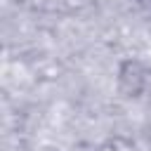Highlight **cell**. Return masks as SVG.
Wrapping results in <instances>:
<instances>
[{
	"mask_svg": "<svg viewBox=\"0 0 151 151\" xmlns=\"http://www.w3.org/2000/svg\"><path fill=\"white\" fill-rule=\"evenodd\" d=\"M116 80H118V90L125 97L134 99V97H139L144 92V87L149 83V73H146V68H144L142 61H137V59H123L118 64Z\"/></svg>",
	"mask_w": 151,
	"mask_h": 151,
	"instance_id": "1",
	"label": "cell"
},
{
	"mask_svg": "<svg viewBox=\"0 0 151 151\" xmlns=\"http://www.w3.org/2000/svg\"><path fill=\"white\" fill-rule=\"evenodd\" d=\"M137 7H142V9H146V12H151V0H132Z\"/></svg>",
	"mask_w": 151,
	"mask_h": 151,
	"instance_id": "2",
	"label": "cell"
},
{
	"mask_svg": "<svg viewBox=\"0 0 151 151\" xmlns=\"http://www.w3.org/2000/svg\"><path fill=\"white\" fill-rule=\"evenodd\" d=\"M97 151H118V146H116V144H111V142H109V144H101V146H99V149H97Z\"/></svg>",
	"mask_w": 151,
	"mask_h": 151,
	"instance_id": "3",
	"label": "cell"
}]
</instances>
